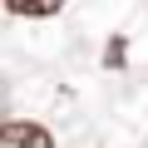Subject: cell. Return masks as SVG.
I'll return each instance as SVG.
<instances>
[{
	"mask_svg": "<svg viewBox=\"0 0 148 148\" xmlns=\"http://www.w3.org/2000/svg\"><path fill=\"white\" fill-rule=\"evenodd\" d=\"M59 5H49V0H35V5H30V0H10V15H54Z\"/></svg>",
	"mask_w": 148,
	"mask_h": 148,
	"instance_id": "cell-2",
	"label": "cell"
},
{
	"mask_svg": "<svg viewBox=\"0 0 148 148\" xmlns=\"http://www.w3.org/2000/svg\"><path fill=\"white\" fill-rule=\"evenodd\" d=\"M0 148H54V138L45 123L15 119V123H0Z\"/></svg>",
	"mask_w": 148,
	"mask_h": 148,
	"instance_id": "cell-1",
	"label": "cell"
}]
</instances>
